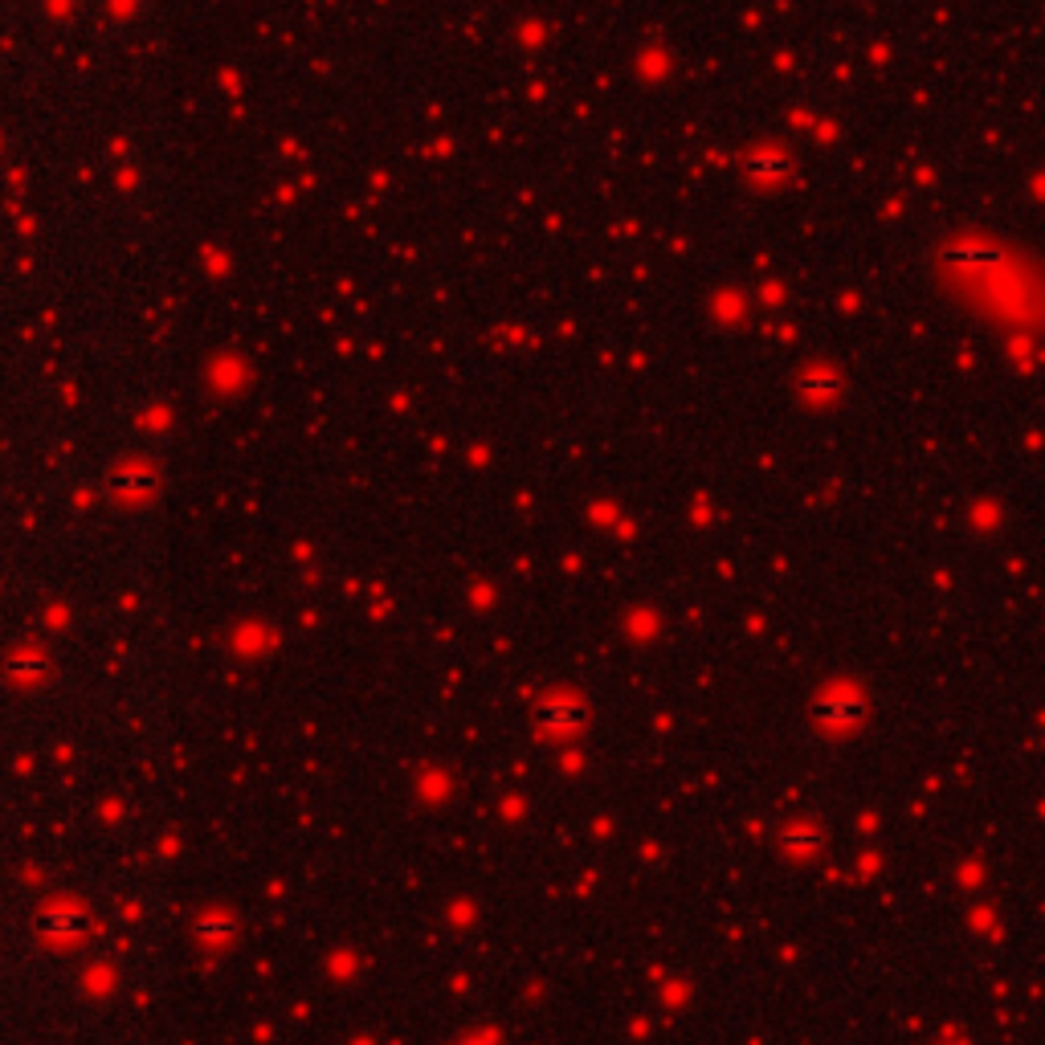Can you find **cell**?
I'll return each mask as SVG.
<instances>
[{
  "instance_id": "2",
  "label": "cell",
  "mask_w": 1045,
  "mask_h": 1045,
  "mask_svg": "<svg viewBox=\"0 0 1045 1045\" xmlns=\"http://www.w3.org/2000/svg\"><path fill=\"white\" fill-rule=\"evenodd\" d=\"M862 715H866V706H862L858 694H829V699L817 702V711H812V719L826 727V732H850V727H858Z\"/></svg>"
},
{
  "instance_id": "3",
  "label": "cell",
  "mask_w": 1045,
  "mask_h": 1045,
  "mask_svg": "<svg viewBox=\"0 0 1045 1045\" xmlns=\"http://www.w3.org/2000/svg\"><path fill=\"white\" fill-rule=\"evenodd\" d=\"M535 723H539L547 735H572V732H580L584 711H580V702H572V699H544L539 702V711H535Z\"/></svg>"
},
{
  "instance_id": "4",
  "label": "cell",
  "mask_w": 1045,
  "mask_h": 1045,
  "mask_svg": "<svg viewBox=\"0 0 1045 1045\" xmlns=\"http://www.w3.org/2000/svg\"><path fill=\"white\" fill-rule=\"evenodd\" d=\"M462 1045H495V1042H486V1037H483V1042H462Z\"/></svg>"
},
{
  "instance_id": "1",
  "label": "cell",
  "mask_w": 1045,
  "mask_h": 1045,
  "mask_svg": "<svg viewBox=\"0 0 1045 1045\" xmlns=\"http://www.w3.org/2000/svg\"><path fill=\"white\" fill-rule=\"evenodd\" d=\"M37 931H41V939H49V943H82V939L91 936V915H86V906L70 903V899H58V903L41 906V915H37Z\"/></svg>"
}]
</instances>
